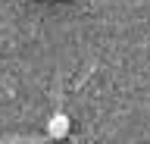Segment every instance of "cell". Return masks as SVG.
<instances>
[{
	"label": "cell",
	"instance_id": "1",
	"mask_svg": "<svg viewBox=\"0 0 150 144\" xmlns=\"http://www.w3.org/2000/svg\"><path fill=\"white\" fill-rule=\"evenodd\" d=\"M69 128H72V122H69V116H66V113H53L50 119H47V135H50V138H56V141H59V138H66V135H69Z\"/></svg>",
	"mask_w": 150,
	"mask_h": 144
}]
</instances>
